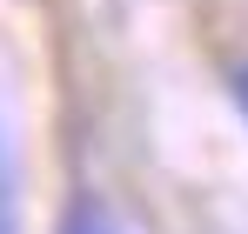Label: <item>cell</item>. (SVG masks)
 <instances>
[{"label":"cell","instance_id":"cell-3","mask_svg":"<svg viewBox=\"0 0 248 234\" xmlns=\"http://www.w3.org/2000/svg\"><path fill=\"white\" fill-rule=\"evenodd\" d=\"M235 94H242V107H248V67H242V74H235Z\"/></svg>","mask_w":248,"mask_h":234},{"label":"cell","instance_id":"cell-1","mask_svg":"<svg viewBox=\"0 0 248 234\" xmlns=\"http://www.w3.org/2000/svg\"><path fill=\"white\" fill-rule=\"evenodd\" d=\"M61 234H127V228L101 207V201H74V207H67V221H61Z\"/></svg>","mask_w":248,"mask_h":234},{"label":"cell","instance_id":"cell-2","mask_svg":"<svg viewBox=\"0 0 248 234\" xmlns=\"http://www.w3.org/2000/svg\"><path fill=\"white\" fill-rule=\"evenodd\" d=\"M0 234H20V201H14V154H7V127H0Z\"/></svg>","mask_w":248,"mask_h":234}]
</instances>
